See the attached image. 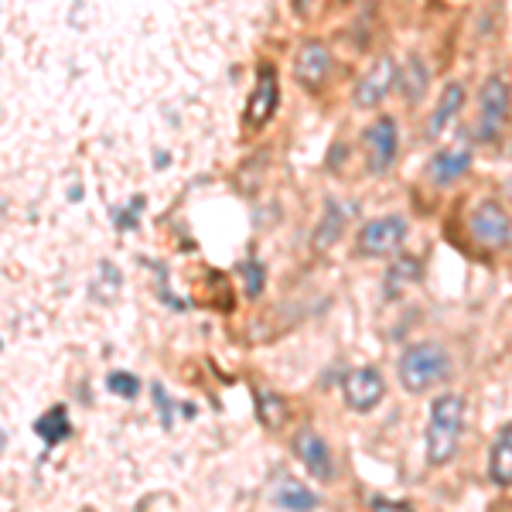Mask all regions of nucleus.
<instances>
[{"mask_svg": "<svg viewBox=\"0 0 512 512\" xmlns=\"http://www.w3.org/2000/svg\"><path fill=\"white\" fill-rule=\"evenodd\" d=\"M277 506H284V509H315L318 506V495L315 492H308L304 485H297V482H287L284 489L277 492Z\"/></svg>", "mask_w": 512, "mask_h": 512, "instance_id": "nucleus-19", "label": "nucleus"}, {"mask_svg": "<svg viewBox=\"0 0 512 512\" xmlns=\"http://www.w3.org/2000/svg\"><path fill=\"white\" fill-rule=\"evenodd\" d=\"M461 110H465V86H461V82H448L441 99H437L434 113H431V123H427V137H431V140L441 137L444 130L458 120Z\"/></svg>", "mask_w": 512, "mask_h": 512, "instance_id": "nucleus-14", "label": "nucleus"}, {"mask_svg": "<svg viewBox=\"0 0 512 512\" xmlns=\"http://www.w3.org/2000/svg\"><path fill=\"white\" fill-rule=\"evenodd\" d=\"M256 417H260V424L267 427V431H280V427L287 424V417H291V407H287L284 396L277 393H256Z\"/></svg>", "mask_w": 512, "mask_h": 512, "instance_id": "nucleus-17", "label": "nucleus"}, {"mask_svg": "<svg viewBox=\"0 0 512 512\" xmlns=\"http://www.w3.org/2000/svg\"><path fill=\"white\" fill-rule=\"evenodd\" d=\"M369 506H379V509H410V502H390V499H379V495H373V499H369Z\"/></svg>", "mask_w": 512, "mask_h": 512, "instance_id": "nucleus-22", "label": "nucleus"}, {"mask_svg": "<svg viewBox=\"0 0 512 512\" xmlns=\"http://www.w3.org/2000/svg\"><path fill=\"white\" fill-rule=\"evenodd\" d=\"M106 386L117 396H127V400H137V393H140V379L130 373H110L106 376Z\"/></svg>", "mask_w": 512, "mask_h": 512, "instance_id": "nucleus-20", "label": "nucleus"}, {"mask_svg": "<svg viewBox=\"0 0 512 512\" xmlns=\"http://www.w3.org/2000/svg\"><path fill=\"white\" fill-rule=\"evenodd\" d=\"M489 478L495 485H512V420L495 437L492 451H489Z\"/></svg>", "mask_w": 512, "mask_h": 512, "instance_id": "nucleus-15", "label": "nucleus"}, {"mask_svg": "<svg viewBox=\"0 0 512 512\" xmlns=\"http://www.w3.org/2000/svg\"><path fill=\"white\" fill-rule=\"evenodd\" d=\"M328 72H332V52L325 41H304L294 55V79L301 82L308 93L325 86Z\"/></svg>", "mask_w": 512, "mask_h": 512, "instance_id": "nucleus-10", "label": "nucleus"}, {"mask_svg": "<svg viewBox=\"0 0 512 512\" xmlns=\"http://www.w3.org/2000/svg\"><path fill=\"white\" fill-rule=\"evenodd\" d=\"M342 396L345 407L355 410V414H373L386 396V383L376 366H359L342 376Z\"/></svg>", "mask_w": 512, "mask_h": 512, "instance_id": "nucleus-7", "label": "nucleus"}, {"mask_svg": "<svg viewBox=\"0 0 512 512\" xmlns=\"http://www.w3.org/2000/svg\"><path fill=\"white\" fill-rule=\"evenodd\" d=\"M352 202H338V198H328L325 202V212H321L318 226H315V236H311V246H315L318 253L332 250V246L342 239L345 226H349L352 219Z\"/></svg>", "mask_w": 512, "mask_h": 512, "instance_id": "nucleus-13", "label": "nucleus"}, {"mask_svg": "<svg viewBox=\"0 0 512 512\" xmlns=\"http://www.w3.org/2000/svg\"><path fill=\"white\" fill-rule=\"evenodd\" d=\"M362 144H366V164L373 175H383V171L393 168L396 154H400V127H396L393 117H376L362 130Z\"/></svg>", "mask_w": 512, "mask_h": 512, "instance_id": "nucleus-6", "label": "nucleus"}, {"mask_svg": "<svg viewBox=\"0 0 512 512\" xmlns=\"http://www.w3.org/2000/svg\"><path fill=\"white\" fill-rule=\"evenodd\" d=\"M509 110H512V86L506 76H489L482 82V93H478V123H475V137L482 144H492L499 140V134L509 123Z\"/></svg>", "mask_w": 512, "mask_h": 512, "instance_id": "nucleus-3", "label": "nucleus"}, {"mask_svg": "<svg viewBox=\"0 0 512 512\" xmlns=\"http://www.w3.org/2000/svg\"><path fill=\"white\" fill-rule=\"evenodd\" d=\"M472 151L468 147H441L427 164V178L434 188H451L454 181H461L472 171Z\"/></svg>", "mask_w": 512, "mask_h": 512, "instance_id": "nucleus-11", "label": "nucleus"}, {"mask_svg": "<svg viewBox=\"0 0 512 512\" xmlns=\"http://www.w3.org/2000/svg\"><path fill=\"white\" fill-rule=\"evenodd\" d=\"M407 239V216H379V219H369L366 226L359 229L355 236V250L362 256H390L403 246Z\"/></svg>", "mask_w": 512, "mask_h": 512, "instance_id": "nucleus-5", "label": "nucleus"}, {"mask_svg": "<svg viewBox=\"0 0 512 512\" xmlns=\"http://www.w3.org/2000/svg\"><path fill=\"white\" fill-rule=\"evenodd\" d=\"M35 431H38V437L45 444H59L62 437H69L72 424H69V414H65V407H52L48 414H41L35 420Z\"/></svg>", "mask_w": 512, "mask_h": 512, "instance_id": "nucleus-18", "label": "nucleus"}, {"mask_svg": "<svg viewBox=\"0 0 512 512\" xmlns=\"http://www.w3.org/2000/svg\"><path fill=\"white\" fill-rule=\"evenodd\" d=\"M461 434H465V396L461 393H441L431 400V414H427L424 448L427 465L444 468L454 461L461 448Z\"/></svg>", "mask_w": 512, "mask_h": 512, "instance_id": "nucleus-1", "label": "nucleus"}, {"mask_svg": "<svg viewBox=\"0 0 512 512\" xmlns=\"http://www.w3.org/2000/svg\"><path fill=\"white\" fill-rule=\"evenodd\" d=\"M427 86H431V72H427L424 59H420V55H410L407 65L400 69V89H403V96H407V103L417 106L420 99H424Z\"/></svg>", "mask_w": 512, "mask_h": 512, "instance_id": "nucleus-16", "label": "nucleus"}, {"mask_svg": "<svg viewBox=\"0 0 512 512\" xmlns=\"http://www.w3.org/2000/svg\"><path fill=\"white\" fill-rule=\"evenodd\" d=\"M239 274L246 277V294L250 297H260L263 291V267L256 260H243L239 263Z\"/></svg>", "mask_w": 512, "mask_h": 512, "instance_id": "nucleus-21", "label": "nucleus"}, {"mask_svg": "<svg viewBox=\"0 0 512 512\" xmlns=\"http://www.w3.org/2000/svg\"><path fill=\"white\" fill-rule=\"evenodd\" d=\"M451 369H454L451 352L441 342H414L396 359V376H400L403 390L414 396H424L434 386H441L451 376Z\"/></svg>", "mask_w": 512, "mask_h": 512, "instance_id": "nucleus-2", "label": "nucleus"}, {"mask_svg": "<svg viewBox=\"0 0 512 512\" xmlns=\"http://www.w3.org/2000/svg\"><path fill=\"white\" fill-rule=\"evenodd\" d=\"M465 226H468V236H472L478 246H485V250H506V246H512V216L495 198L475 202L472 209H468Z\"/></svg>", "mask_w": 512, "mask_h": 512, "instance_id": "nucleus-4", "label": "nucleus"}, {"mask_svg": "<svg viewBox=\"0 0 512 512\" xmlns=\"http://www.w3.org/2000/svg\"><path fill=\"white\" fill-rule=\"evenodd\" d=\"M393 82H400V65H396L393 55H379V59L359 76V82H355L352 103L359 106V110H373V106H379L386 99Z\"/></svg>", "mask_w": 512, "mask_h": 512, "instance_id": "nucleus-8", "label": "nucleus"}, {"mask_svg": "<svg viewBox=\"0 0 512 512\" xmlns=\"http://www.w3.org/2000/svg\"><path fill=\"white\" fill-rule=\"evenodd\" d=\"M277 103H280V89H277V72L270 65L260 69V79H256V93L246 106V127L260 130L263 123L277 113Z\"/></svg>", "mask_w": 512, "mask_h": 512, "instance_id": "nucleus-12", "label": "nucleus"}, {"mask_svg": "<svg viewBox=\"0 0 512 512\" xmlns=\"http://www.w3.org/2000/svg\"><path fill=\"white\" fill-rule=\"evenodd\" d=\"M294 4V14L297 18H308L311 11H315V0H291Z\"/></svg>", "mask_w": 512, "mask_h": 512, "instance_id": "nucleus-23", "label": "nucleus"}, {"mask_svg": "<svg viewBox=\"0 0 512 512\" xmlns=\"http://www.w3.org/2000/svg\"><path fill=\"white\" fill-rule=\"evenodd\" d=\"M294 454L304 465V472L315 478V482H332L335 478L332 448H328L325 437H321L315 427H301V431L294 434Z\"/></svg>", "mask_w": 512, "mask_h": 512, "instance_id": "nucleus-9", "label": "nucleus"}]
</instances>
